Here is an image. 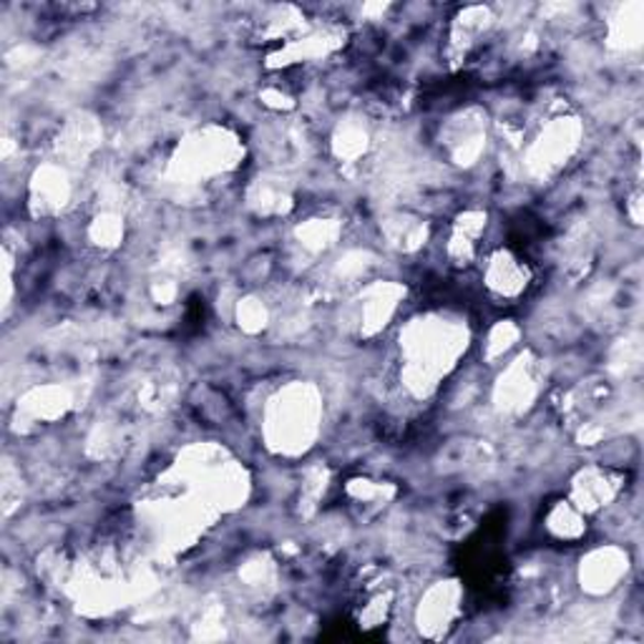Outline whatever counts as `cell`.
Returning <instances> with one entry per match:
<instances>
[{"instance_id": "1", "label": "cell", "mask_w": 644, "mask_h": 644, "mask_svg": "<svg viewBox=\"0 0 644 644\" xmlns=\"http://www.w3.org/2000/svg\"><path fill=\"white\" fill-rule=\"evenodd\" d=\"M405 385L423 395L436 385V378L446 373L461 350V332L454 323L430 317L413 325L405 340Z\"/></svg>"}, {"instance_id": "2", "label": "cell", "mask_w": 644, "mask_h": 644, "mask_svg": "<svg viewBox=\"0 0 644 644\" xmlns=\"http://www.w3.org/2000/svg\"><path fill=\"white\" fill-rule=\"evenodd\" d=\"M264 423L272 448L285 454L305 451L320 426V399L307 385L287 388L270 401Z\"/></svg>"}, {"instance_id": "3", "label": "cell", "mask_w": 644, "mask_h": 644, "mask_svg": "<svg viewBox=\"0 0 644 644\" xmlns=\"http://www.w3.org/2000/svg\"><path fill=\"white\" fill-rule=\"evenodd\" d=\"M240 159V144L222 129H205L182 141L172 159V174L179 184H194L232 170Z\"/></svg>"}, {"instance_id": "4", "label": "cell", "mask_w": 644, "mask_h": 644, "mask_svg": "<svg viewBox=\"0 0 644 644\" xmlns=\"http://www.w3.org/2000/svg\"><path fill=\"white\" fill-rule=\"evenodd\" d=\"M458 610H461V589L454 581H440V585L430 587L426 597L421 599L418 607V630L426 637H444V634L454 627Z\"/></svg>"}, {"instance_id": "5", "label": "cell", "mask_w": 644, "mask_h": 644, "mask_svg": "<svg viewBox=\"0 0 644 644\" xmlns=\"http://www.w3.org/2000/svg\"><path fill=\"white\" fill-rule=\"evenodd\" d=\"M627 575V554L620 549H597L581 561V587L592 594H607Z\"/></svg>"}, {"instance_id": "6", "label": "cell", "mask_w": 644, "mask_h": 644, "mask_svg": "<svg viewBox=\"0 0 644 644\" xmlns=\"http://www.w3.org/2000/svg\"><path fill=\"white\" fill-rule=\"evenodd\" d=\"M483 280H487V287L493 295L514 299L522 295L528 285V268L516 258V254L501 250L489 258Z\"/></svg>"}, {"instance_id": "7", "label": "cell", "mask_w": 644, "mask_h": 644, "mask_svg": "<svg viewBox=\"0 0 644 644\" xmlns=\"http://www.w3.org/2000/svg\"><path fill=\"white\" fill-rule=\"evenodd\" d=\"M616 481L610 471L604 469H587L581 471L571 487V504L579 506L585 514L602 509L616 496Z\"/></svg>"}, {"instance_id": "8", "label": "cell", "mask_w": 644, "mask_h": 644, "mask_svg": "<svg viewBox=\"0 0 644 644\" xmlns=\"http://www.w3.org/2000/svg\"><path fill=\"white\" fill-rule=\"evenodd\" d=\"M575 144H577V129L571 127L569 121L557 119L534 144L532 162L539 164L542 170L544 166L549 170V166H557L559 162H564L571 149H575Z\"/></svg>"}, {"instance_id": "9", "label": "cell", "mask_w": 644, "mask_h": 644, "mask_svg": "<svg viewBox=\"0 0 644 644\" xmlns=\"http://www.w3.org/2000/svg\"><path fill=\"white\" fill-rule=\"evenodd\" d=\"M487 229V215L483 211H463L448 237V258L456 264H469L479 247V237Z\"/></svg>"}, {"instance_id": "10", "label": "cell", "mask_w": 644, "mask_h": 644, "mask_svg": "<svg viewBox=\"0 0 644 644\" xmlns=\"http://www.w3.org/2000/svg\"><path fill=\"white\" fill-rule=\"evenodd\" d=\"M585 511L579 506L571 504V501H561L559 506H554L549 511V519H546V526L552 528L554 536L559 539H579L581 534L587 532V522H585Z\"/></svg>"}, {"instance_id": "11", "label": "cell", "mask_w": 644, "mask_h": 644, "mask_svg": "<svg viewBox=\"0 0 644 644\" xmlns=\"http://www.w3.org/2000/svg\"><path fill=\"white\" fill-rule=\"evenodd\" d=\"M532 395H534L532 373L522 365L511 368L506 375V383L501 381V391H499L501 405H506V408H522Z\"/></svg>"}, {"instance_id": "12", "label": "cell", "mask_w": 644, "mask_h": 644, "mask_svg": "<svg viewBox=\"0 0 644 644\" xmlns=\"http://www.w3.org/2000/svg\"><path fill=\"white\" fill-rule=\"evenodd\" d=\"M237 320H240L247 332H258L270 323V310L268 305L260 303V299L247 297L244 303L240 299V305H237Z\"/></svg>"}, {"instance_id": "13", "label": "cell", "mask_w": 644, "mask_h": 644, "mask_svg": "<svg viewBox=\"0 0 644 644\" xmlns=\"http://www.w3.org/2000/svg\"><path fill=\"white\" fill-rule=\"evenodd\" d=\"M88 232H91V240L96 244L113 247V244H117L121 240L123 222H121V219L117 215H103V217L96 219V222L91 225V229H88Z\"/></svg>"}, {"instance_id": "14", "label": "cell", "mask_w": 644, "mask_h": 644, "mask_svg": "<svg viewBox=\"0 0 644 644\" xmlns=\"http://www.w3.org/2000/svg\"><path fill=\"white\" fill-rule=\"evenodd\" d=\"M514 340H516L514 325H509V323L499 325V328L493 330L491 338H489V356H501V352H506Z\"/></svg>"}]
</instances>
